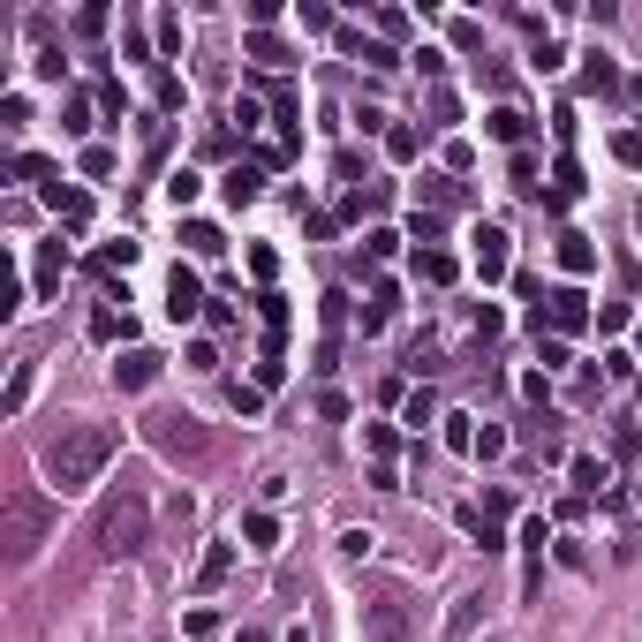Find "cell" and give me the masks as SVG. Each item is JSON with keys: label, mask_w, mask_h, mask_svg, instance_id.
Masks as SVG:
<instances>
[{"label": "cell", "mask_w": 642, "mask_h": 642, "mask_svg": "<svg viewBox=\"0 0 642 642\" xmlns=\"http://www.w3.org/2000/svg\"><path fill=\"white\" fill-rule=\"evenodd\" d=\"M393 310H401V288H393V280H378V288H371V303H363V333H386V325H393Z\"/></svg>", "instance_id": "obj_13"}, {"label": "cell", "mask_w": 642, "mask_h": 642, "mask_svg": "<svg viewBox=\"0 0 642 642\" xmlns=\"http://www.w3.org/2000/svg\"><path fill=\"white\" fill-rule=\"evenodd\" d=\"M91 340H136V318L114 310V303H99V310H91Z\"/></svg>", "instance_id": "obj_15"}, {"label": "cell", "mask_w": 642, "mask_h": 642, "mask_svg": "<svg viewBox=\"0 0 642 642\" xmlns=\"http://www.w3.org/2000/svg\"><path fill=\"white\" fill-rule=\"evenodd\" d=\"M371 544H378L371 529H348V537H340V559H371Z\"/></svg>", "instance_id": "obj_43"}, {"label": "cell", "mask_w": 642, "mask_h": 642, "mask_svg": "<svg viewBox=\"0 0 642 642\" xmlns=\"http://www.w3.org/2000/svg\"><path fill=\"white\" fill-rule=\"evenodd\" d=\"M182 242H189V257H220V250H227L212 220H182Z\"/></svg>", "instance_id": "obj_21"}, {"label": "cell", "mask_w": 642, "mask_h": 642, "mask_svg": "<svg viewBox=\"0 0 642 642\" xmlns=\"http://www.w3.org/2000/svg\"><path fill=\"white\" fill-rule=\"evenodd\" d=\"M476 612H484V597H461V605H454V642L476 627Z\"/></svg>", "instance_id": "obj_47"}, {"label": "cell", "mask_w": 642, "mask_h": 642, "mask_svg": "<svg viewBox=\"0 0 642 642\" xmlns=\"http://www.w3.org/2000/svg\"><path fill=\"white\" fill-rule=\"evenodd\" d=\"M16 174H23V182H46V189H53V159H46V152H23Z\"/></svg>", "instance_id": "obj_33"}, {"label": "cell", "mask_w": 642, "mask_h": 642, "mask_svg": "<svg viewBox=\"0 0 642 642\" xmlns=\"http://www.w3.org/2000/svg\"><path fill=\"white\" fill-rule=\"evenodd\" d=\"M242 537H250V552H272V544H280V522H272V514L257 507L250 522H242Z\"/></svg>", "instance_id": "obj_26"}, {"label": "cell", "mask_w": 642, "mask_h": 642, "mask_svg": "<svg viewBox=\"0 0 642 642\" xmlns=\"http://www.w3.org/2000/svg\"><path fill=\"white\" fill-rule=\"evenodd\" d=\"M416 152H423V136L408 129V121H393V129H386V159H401V167H408Z\"/></svg>", "instance_id": "obj_25"}, {"label": "cell", "mask_w": 642, "mask_h": 642, "mask_svg": "<svg viewBox=\"0 0 642 642\" xmlns=\"http://www.w3.org/2000/svg\"><path fill=\"white\" fill-rule=\"evenodd\" d=\"M408 242H416V250H439V212H416V220H408Z\"/></svg>", "instance_id": "obj_32"}, {"label": "cell", "mask_w": 642, "mask_h": 642, "mask_svg": "<svg viewBox=\"0 0 642 642\" xmlns=\"http://www.w3.org/2000/svg\"><path fill=\"white\" fill-rule=\"evenodd\" d=\"M152 38H159V53H182V16H159Z\"/></svg>", "instance_id": "obj_38"}, {"label": "cell", "mask_w": 642, "mask_h": 642, "mask_svg": "<svg viewBox=\"0 0 642 642\" xmlns=\"http://www.w3.org/2000/svg\"><path fill=\"white\" fill-rule=\"evenodd\" d=\"M363 242H371V257H378V265H386L393 250H401V235H393V227H371V235H363Z\"/></svg>", "instance_id": "obj_46"}, {"label": "cell", "mask_w": 642, "mask_h": 642, "mask_svg": "<svg viewBox=\"0 0 642 642\" xmlns=\"http://www.w3.org/2000/svg\"><path fill=\"white\" fill-rule=\"evenodd\" d=\"M46 204L61 212L68 227H84V220H91V197H84V189H61V182H53V189H46Z\"/></svg>", "instance_id": "obj_19"}, {"label": "cell", "mask_w": 642, "mask_h": 642, "mask_svg": "<svg viewBox=\"0 0 642 642\" xmlns=\"http://www.w3.org/2000/svg\"><path fill=\"white\" fill-rule=\"evenodd\" d=\"M227 401H235V416H265V386H257V378H250V386L235 378V386H227Z\"/></svg>", "instance_id": "obj_29"}, {"label": "cell", "mask_w": 642, "mask_h": 642, "mask_svg": "<svg viewBox=\"0 0 642 642\" xmlns=\"http://www.w3.org/2000/svg\"><path fill=\"white\" fill-rule=\"evenodd\" d=\"M507 454V431H499V423H484V431H476V461H499Z\"/></svg>", "instance_id": "obj_36"}, {"label": "cell", "mask_w": 642, "mask_h": 642, "mask_svg": "<svg viewBox=\"0 0 642 642\" xmlns=\"http://www.w3.org/2000/svg\"><path fill=\"white\" fill-rule=\"evenodd\" d=\"M114 454H121V431H114V423H76V431H61V439L38 454V469H46V484L68 499V491H91V484H99Z\"/></svg>", "instance_id": "obj_1"}, {"label": "cell", "mask_w": 642, "mask_h": 642, "mask_svg": "<svg viewBox=\"0 0 642 642\" xmlns=\"http://www.w3.org/2000/svg\"><path fill=\"white\" fill-rule=\"evenodd\" d=\"M136 265V242H106L99 250V272H129Z\"/></svg>", "instance_id": "obj_34"}, {"label": "cell", "mask_w": 642, "mask_h": 642, "mask_svg": "<svg viewBox=\"0 0 642 642\" xmlns=\"http://www.w3.org/2000/svg\"><path fill=\"white\" fill-rule=\"evenodd\" d=\"M529 325H537V340H544V325H552V340H575L582 325H590V295H582V288H559V295H544V303L529 310Z\"/></svg>", "instance_id": "obj_4"}, {"label": "cell", "mask_w": 642, "mask_h": 642, "mask_svg": "<svg viewBox=\"0 0 642 642\" xmlns=\"http://www.w3.org/2000/svg\"><path fill=\"white\" fill-rule=\"evenodd\" d=\"M582 61H590V68H582V91H590V99H597V91H612V84H620V68H612V53H582Z\"/></svg>", "instance_id": "obj_22"}, {"label": "cell", "mask_w": 642, "mask_h": 642, "mask_svg": "<svg viewBox=\"0 0 642 642\" xmlns=\"http://www.w3.org/2000/svg\"><path fill=\"white\" fill-rule=\"evenodd\" d=\"M84 174H91V182H106V174H114V152H106V144H91V152H84Z\"/></svg>", "instance_id": "obj_45"}, {"label": "cell", "mask_w": 642, "mask_h": 642, "mask_svg": "<svg viewBox=\"0 0 642 642\" xmlns=\"http://www.w3.org/2000/svg\"><path fill=\"white\" fill-rule=\"evenodd\" d=\"M423 197L439 204V212H454V204H461V182H454V174H423Z\"/></svg>", "instance_id": "obj_27"}, {"label": "cell", "mask_w": 642, "mask_h": 642, "mask_svg": "<svg viewBox=\"0 0 642 642\" xmlns=\"http://www.w3.org/2000/svg\"><path fill=\"white\" fill-rule=\"evenodd\" d=\"M363 439H371V454H378V461H393V446H401V439H393V423H371Z\"/></svg>", "instance_id": "obj_44"}, {"label": "cell", "mask_w": 642, "mask_h": 642, "mask_svg": "<svg viewBox=\"0 0 642 642\" xmlns=\"http://www.w3.org/2000/svg\"><path fill=\"white\" fill-rule=\"evenodd\" d=\"M620 159H635V167H642V129H627V136H620Z\"/></svg>", "instance_id": "obj_51"}, {"label": "cell", "mask_w": 642, "mask_h": 642, "mask_svg": "<svg viewBox=\"0 0 642 642\" xmlns=\"http://www.w3.org/2000/svg\"><path fill=\"white\" fill-rule=\"evenodd\" d=\"M318 318H325V340L340 348V325H348V295H325V303H318Z\"/></svg>", "instance_id": "obj_30"}, {"label": "cell", "mask_w": 642, "mask_h": 642, "mask_svg": "<svg viewBox=\"0 0 642 642\" xmlns=\"http://www.w3.org/2000/svg\"><path fill=\"white\" fill-rule=\"evenodd\" d=\"M152 378H159V355H152V348H129V355L114 363V386H121V393H144Z\"/></svg>", "instance_id": "obj_9"}, {"label": "cell", "mask_w": 642, "mask_h": 642, "mask_svg": "<svg viewBox=\"0 0 642 642\" xmlns=\"http://www.w3.org/2000/svg\"><path fill=\"white\" fill-rule=\"evenodd\" d=\"M46 537H53V499L38 484H16V491H8V529H0L8 559H31Z\"/></svg>", "instance_id": "obj_3"}, {"label": "cell", "mask_w": 642, "mask_h": 642, "mask_svg": "<svg viewBox=\"0 0 642 642\" xmlns=\"http://www.w3.org/2000/svg\"><path fill=\"white\" fill-rule=\"evenodd\" d=\"M144 544H152V499H144V491H121L114 507L99 514V552L106 559H136Z\"/></svg>", "instance_id": "obj_2"}, {"label": "cell", "mask_w": 642, "mask_h": 642, "mask_svg": "<svg viewBox=\"0 0 642 642\" xmlns=\"http://www.w3.org/2000/svg\"><path fill=\"white\" fill-rule=\"evenodd\" d=\"M280 642H310V627H288V635H280Z\"/></svg>", "instance_id": "obj_52"}, {"label": "cell", "mask_w": 642, "mask_h": 642, "mask_svg": "<svg viewBox=\"0 0 642 642\" xmlns=\"http://www.w3.org/2000/svg\"><path fill=\"white\" fill-rule=\"evenodd\" d=\"M280 23V0H250V31H272Z\"/></svg>", "instance_id": "obj_48"}, {"label": "cell", "mask_w": 642, "mask_h": 642, "mask_svg": "<svg viewBox=\"0 0 642 642\" xmlns=\"http://www.w3.org/2000/svg\"><path fill=\"white\" fill-rule=\"evenodd\" d=\"M491 136H499V144H514V152H522V136H529V114L522 106H491V121H484Z\"/></svg>", "instance_id": "obj_18"}, {"label": "cell", "mask_w": 642, "mask_h": 642, "mask_svg": "<svg viewBox=\"0 0 642 642\" xmlns=\"http://www.w3.org/2000/svg\"><path fill=\"white\" fill-rule=\"evenodd\" d=\"M401 423H416V431H423V423H439V393H431V386L408 393V401H401Z\"/></svg>", "instance_id": "obj_24"}, {"label": "cell", "mask_w": 642, "mask_h": 642, "mask_svg": "<svg viewBox=\"0 0 642 642\" xmlns=\"http://www.w3.org/2000/svg\"><path fill=\"white\" fill-rule=\"evenodd\" d=\"M257 189H265V167H250V159H242V167H227V174H220V197L235 204V212H242V204H257Z\"/></svg>", "instance_id": "obj_10"}, {"label": "cell", "mask_w": 642, "mask_h": 642, "mask_svg": "<svg viewBox=\"0 0 642 642\" xmlns=\"http://www.w3.org/2000/svg\"><path fill=\"white\" fill-rule=\"evenodd\" d=\"M635 446H642V431H635V423H620V431H612V461H635Z\"/></svg>", "instance_id": "obj_42"}, {"label": "cell", "mask_w": 642, "mask_h": 642, "mask_svg": "<svg viewBox=\"0 0 642 642\" xmlns=\"http://www.w3.org/2000/svg\"><path fill=\"white\" fill-rule=\"evenodd\" d=\"M197 310H204V280H197L189 265H174V272H167V318L182 325V318H197Z\"/></svg>", "instance_id": "obj_7"}, {"label": "cell", "mask_w": 642, "mask_h": 642, "mask_svg": "<svg viewBox=\"0 0 642 642\" xmlns=\"http://www.w3.org/2000/svg\"><path fill=\"white\" fill-rule=\"evenodd\" d=\"M61 265H68V242H61V235H46V242H38V295L61 288Z\"/></svg>", "instance_id": "obj_14"}, {"label": "cell", "mask_w": 642, "mask_h": 642, "mask_svg": "<svg viewBox=\"0 0 642 642\" xmlns=\"http://www.w3.org/2000/svg\"><path fill=\"white\" fill-rule=\"evenodd\" d=\"M0 121H8V129H23V121H31V99H23V91H8V99H0Z\"/></svg>", "instance_id": "obj_40"}, {"label": "cell", "mask_w": 642, "mask_h": 642, "mask_svg": "<svg viewBox=\"0 0 642 642\" xmlns=\"http://www.w3.org/2000/svg\"><path fill=\"white\" fill-rule=\"evenodd\" d=\"M454 257H446V250H416V280H431V288H446V280H454Z\"/></svg>", "instance_id": "obj_23"}, {"label": "cell", "mask_w": 642, "mask_h": 642, "mask_svg": "<svg viewBox=\"0 0 642 642\" xmlns=\"http://www.w3.org/2000/svg\"><path fill=\"white\" fill-rule=\"evenodd\" d=\"M575 197H582V167H575V159H559V167H552V212H567Z\"/></svg>", "instance_id": "obj_20"}, {"label": "cell", "mask_w": 642, "mask_h": 642, "mask_svg": "<svg viewBox=\"0 0 642 642\" xmlns=\"http://www.w3.org/2000/svg\"><path fill=\"white\" fill-rule=\"evenodd\" d=\"M567 476H575V491H582V499H597V491L612 484V469H605L597 454H575V461H567Z\"/></svg>", "instance_id": "obj_16"}, {"label": "cell", "mask_w": 642, "mask_h": 642, "mask_svg": "<svg viewBox=\"0 0 642 642\" xmlns=\"http://www.w3.org/2000/svg\"><path fill=\"white\" fill-rule=\"evenodd\" d=\"M363 642H408V605L401 597H378V605L363 612Z\"/></svg>", "instance_id": "obj_6"}, {"label": "cell", "mask_w": 642, "mask_h": 642, "mask_svg": "<svg viewBox=\"0 0 642 642\" xmlns=\"http://www.w3.org/2000/svg\"><path fill=\"white\" fill-rule=\"evenodd\" d=\"M31 386H38V355H23L16 371H8V393H0V416H23V408H31Z\"/></svg>", "instance_id": "obj_11"}, {"label": "cell", "mask_w": 642, "mask_h": 642, "mask_svg": "<svg viewBox=\"0 0 642 642\" xmlns=\"http://www.w3.org/2000/svg\"><path fill=\"white\" fill-rule=\"evenodd\" d=\"M408 31V16H401V8H378V38H386V46H393V38H401Z\"/></svg>", "instance_id": "obj_49"}, {"label": "cell", "mask_w": 642, "mask_h": 642, "mask_svg": "<svg viewBox=\"0 0 642 642\" xmlns=\"http://www.w3.org/2000/svg\"><path fill=\"white\" fill-rule=\"evenodd\" d=\"M507 227H476V272H484V280H507Z\"/></svg>", "instance_id": "obj_8"}, {"label": "cell", "mask_w": 642, "mask_h": 642, "mask_svg": "<svg viewBox=\"0 0 642 642\" xmlns=\"http://www.w3.org/2000/svg\"><path fill=\"white\" fill-rule=\"evenodd\" d=\"M559 265L575 272V280H582V272H597V250H590V235H582V227H559Z\"/></svg>", "instance_id": "obj_12"}, {"label": "cell", "mask_w": 642, "mask_h": 642, "mask_svg": "<svg viewBox=\"0 0 642 642\" xmlns=\"http://www.w3.org/2000/svg\"><path fill=\"white\" fill-rule=\"evenodd\" d=\"M242 642H257V635H242Z\"/></svg>", "instance_id": "obj_53"}, {"label": "cell", "mask_w": 642, "mask_h": 642, "mask_svg": "<svg viewBox=\"0 0 642 642\" xmlns=\"http://www.w3.org/2000/svg\"><path fill=\"white\" fill-rule=\"evenodd\" d=\"M227 567H235V544H212V552L197 559V590L212 597V590H220V582H227Z\"/></svg>", "instance_id": "obj_17"}, {"label": "cell", "mask_w": 642, "mask_h": 642, "mask_svg": "<svg viewBox=\"0 0 642 642\" xmlns=\"http://www.w3.org/2000/svg\"><path fill=\"white\" fill-rule=\"evenodd\" d=\"M318 416H325V423H340V416H348V393L325 386V393H318Z\"/></svg>", "instance_id": "obj_50"}, {"label": "cell", "mask_w": 642, "mask_h": 642, "mask_svg": "<svg viewBox=\"0 0 642 642\" xmlns=\"http://www.w3.org/2000/svg\"><path fill=\"white\" fill-rule=\"evenodd\" d=\"M61 129H68V136H84V129H91V99H84V91L68 99V121H61Z\"/></svg>", "instance_id": "obj_41"}, {"label": "cell", "mask_w": 642, "mask_h": 642, "mask_svg": "<svg viewBox=\"0 0 642 642\" xmlns=\"http://www.w3.org/2000/svg\"><path fill=\"white\" fill-rule=\"evenodd\" d=\"M250 61H272V68H288L295 53L280 46V38H272V31H250Z\"/></svg>", "instance_id": "obj_28"}, {"label": "cell", "mask_w": 642, "mask_h": 642, "mask_svg": "<svg viewBox=\"0 0 642 642\" xmlns=\"http://www.w3.org/2000/svg\"><path fill=\"white\" fill-rule=\"evenodd\" d=\"M152 446H159V454H174V461H197L204 454V423L197 416H182V408H174V416H152Z\"/></svg>", "instance_id": "obj_5"}, {"label": "cell", "mask_w": 642, "mask_h": 642, "mask_svg": "<svg viewBox=\"0 0 642 642\" xmlns=\"http://www.w3.org/2000/svg\"><path fill=\"white\" fill-rule=\"evenodd\" d=\"M257 386L280 393V386H288V363H280V355H265V363H257Z\"/></svg>", "instance_id": "obj_39"}, {"label": "cell", "mask_w": 642, "mask_h": 642, "mask_svg": "<svg viewBox=\"0 0 642 642\" xmlns=\"http://www.w3.org/2000/svg\"><path fill=\"white\" fill-rule=\"evenodd\" d=\"M446 446H454V454H476V431H469V416H446Z\"/></svg>", "instance_id": "obj_37"}, {"label": "cell", "mask_w": 642, "mask_h": 642, "mask_svg": "<svg viewBox=\"0 0 642 642\" xmlns=\"http://www.w3.org/2000/svg\"><path fill=\"white\" fill-rule=\"evenodd\" d=\"M544 544H552V529H544V514H529V522H522V552L544 559Z\"/></svg>", "instance_id": "obj_35"}, {"label": "cell", "mask_w": 642, "mask_h": 642, "mask_svg": "<svg viewBox=\"0 0 642 642\" xmlns=\"http://www.w3.org/2000/svg\"><path fill=\"white\" fill-rule=\"evenodd\" d=\"M197 189H204V182H197L189 167H174V174H167V197H174V212H182V204H197Z\"/></svg>", "instance_id": "obj_31"}]
</instances>
